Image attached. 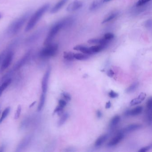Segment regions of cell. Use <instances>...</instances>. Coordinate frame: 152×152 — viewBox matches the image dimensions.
Masks as SVG:
<instances>
[{"instance_id": "1", "label": "cell", "mask_w": 152, "mask_h": 152, "mask_svg": "<svg viewBox=\"0 0 152 152\" xmlns=\"http://www.w3.org/2000/svg\"><path fill=\"white\" fill-rule=\"evenodd\" d=\"M31 15V11H27L12 22L6 30V33L7 35L14 36L17 35L30 18Z\"/></svg>"}, {"instance_id": "2", "label": "cell", "mask_w": 152, "mask_h": 152, "mask_svg": "<svg viewBox=\"0 0 152 152\" xmlns=\"http://www.w3.org/2000/svg\"><path fill=\"white\" fill-rule=\"evenodd\" d=\"M50 7V5L47 3L39 8L30 17L25 28V31L27 32L33 29L45 14L48 11Z\"/></svg>"}, {"instance_id": "3", "label": "cell", "mask_w": 152, "mask_h": 152, "mask_svg": "<svg viewBox=\"0 0 152 152\" xmlns=\"http://www.w3.org/2000/svg\"><path fill=\"white\" fill-rule=\"evenodd\" d=\"M71 22L72 21L71 19H70V18H67L66 19L60 21L54 24L50 28L47 35V37L45 40L44 43V45H48L52 43L54 39L57 35L60 30L62 29V28L65 27L68 25H70Z\"/></svg>"}, {"instance_id": "4", "label": "cell", "mask_w": 152, "mask_h": 152, "mask_svg": "<svg viewBox=\"0 0 152 152\" xmlns=\"http://www.w3.org/2000/svg\"><path fill=\"white\" fill-rule=\"evenodd\" d=\"M42 49L39 53L40 57L48 58L54 56L57 53L58 45L56 43H50Z\"/></svg>"}, {"instance_id": "5", "label": "cell", "mask_w": 152, "mask_h": 152, "mask_svg": "<svg viewBox=\"0 0 152 152\" xmlns=\"http://www.w3.org/2000/svg\"><path fill=\"white\" fill-rule=\"evenodd\" d=\"M44 28H40L39 29L34 32L31 35L25 39V43L26 44L30 45L35 43L36 41L39 40L41 37L44 31Z\"/></svg>"}, {"instance_id": "6", "label": "cell", "mask_w": 152, "mask_h": 152, "mask_svg": "<svg viewBox=\"0 0 152 152\" xmlns=\"http://www.w3.org/2000/svg\"><path fill=\"white\" fill-rule=\"evenodd\" d=\"M14 56V52L12 50H8V52L2 60L1 66L0 67V73L4 72V71L10 65Z\"/></svg>"}, {"instance_id": "7", "label": "cell", "mask_w": 152, "mask_h": 152, "mask_svg": "<svg viewBox=\"0 0 152 152\" xmlns=\"http://www.w3.org/2000/svg\"><path fill=\"white\" fill-rule=\"evenodd\" d=\"M31 51L28 52L19 61H18L16 62V64L14 65L13 70H18V69L23 66L31 58Z\"/></svg>"}, {"instance_id": "8", "label": "cell", "mask_w": 152, "mask_h": 152, "mask_svg": "<svg viewBox=\"0 0 152 152\" xmlns=\"http://www.w3.org/2000/svg\"><path fill=\"white\" fill-rule=\"evenodd\" d=\"M51 69L50 67H49L47 69V71H45L44 75L43 77L42 81H41V89L43 93L46 94L47 90H48V84L49 79L50 76Z\"/></svg>"}, {"instance_id": "9", "label": "cell", "mask_w": 152, "mask_h": 152, "mask_svg": "<svg viewBox=\"0 0 152 152\" xmlns=\"http://www.w3.org/2000/svg\"><path fill=\"white\" fill-rule=\"evenodd\" d=\"M83 3L81 1L75 0L74 1L69 4L66 8V11L68 12H73L80 9L83 6Z\"/></svg>"}, {"instance_id": "10", "label": "cell", "mask_w": 152, "mask_h": 152, "mask_svg": "<svg viewBox=\"0 0 152 152\" xmlns=\"http://www.w3.org/2000/svg\"><path fill=\"white\" fill-rule=\"evenodd\" d=\"M124 136V134L119 131L118 132L117 134L109 141L108 144V146L109 147L115 146L123 139Z\"/></svg>"}, {"instance_id": "11", "label": "cell", "mask_w": 152, "mask_h": 152, "mask_svg": "<svg viewBox=\"0 0 152 152\" xmlns=\"http://www.w3.org/2000/svg\"><path fill=\"white\" fill-rule=\"evenodd\" d=\"M31 139V136H28L25 137L18 145L16 152H20L26 148L27 146L30 144Z\"/></svg>"}, {"instance_id": "12", "label": "cell", "mask_w": 152, "mask_h": 152, "mask_svg": "<svg viewBox=\"0 0 152 152\" xmlns=\"http://www.w3.org/2000/svg\"><path fill=\"white\" fill-rule=\"evenodd\" d=\"M141 127L142 126L140 124H134L129 125L120 131L125 134L126 133H130V132H132L136 130H139L140 128H141Z\"/></svg>"}, {"instance_id": "13", "label": "cell", "mask_w": 152, "mask_h": 152, "mask_svg": "<svg viewBox=\"0 0 152 152\" xmlns=\"http://www.w3.org/2000/svg\"><path fill=\"white\" fill-rule=\"evenodd\" d=\"M68 0H60L50 10L51 14H55L60 10Z\"/></svg>"}, {"instance_id": "14", "label": "cell", "mask_w": 152, "mask_h": 152, "mask_svg": "<svg viewBox=\"0 0 152 152\" xmlns=\"http://www.w3.org/2000/svg\"><path fill=\"white\" fill-rule=\"evenodd\" d=\"M142 110H143V107L141 106H138L131 110L126 111L124 113V115L126 117L130 116H135L141 113Z\"/></svg>"}, {"instance_id": "15", "label": "cell", "mask_w": 152, "mask_h": 152, "mask_svg": "<svg viewBox=\"0 0 152 152\" xmlns=\"http://www.w3.org/2000/svg\"><path fill=\"white\" fill-rule=\"evenodd\" d=\"M146 94L144 92L140 93L137 97L133 99L130 103V105L131 106L136 105L140 104L145 99Z\"/></svg>"}, {"instance_id": "16", "label": "cell", "mask_w": 152, "mask_h": 152, "mask_svg": "<svg viewBox=\"0 0 152 152\" xmlns=\"http://www.w3.org/2000/svg\"><path fill=\"white\" fill-rule=\"evenodd\" d=\"M74 50L78 51H80L82 52L83 53L85 54H88V55H91L93 54V53L91 52L89 48H87L84 45H77L74 48Z\"/></svg>"}, {"instance_id": "17", "label": "cell", "mask_w": 152, "mask_h": 152, "mask_svg": "<svg viewBox=\"0 0 152 152\" xmlns=\"http://www.w3.org/2000/svg\"><path fill=\"white\" fill-rule=\"evenodd\" d=\"M120 119H121V117L118 115L115 116L113 118V119L111 121L109 125L110 129L111 130H114L119 123Z\"/></svg>"}, {"instance_id": "18", "label": "cell", "mask_w": 152, "mask_h": 152, "mask_svg": "<svg viewBox=\"0 0 152 152\" xmlns=\"http://www.w3.org/2000/svg\"><path fill=\"white\" fill-rule=\"evenodd\" d=\"M106 47L105 45H94L89 48V49L91 50L93 54L102 51Z\"/></svg>"}, {"instance_id": "19", "label": "cell", "mask_w": 152, "mask_h": 152, "mask_svg": "<svg viewBox=\"0 0 152 152\" xmlns=\"http://www.w3.org/2000/svg\"><path fill=\"white\" fill-rule=\"evenodd\" d=\"M12 82V79L10 78H9L8 79H6L5 81L2 83L1 86H0V96H1L3 91L5 90L7 87L9 86V85Z\"/></svg>"}, {"instance_id": "20", "label": "cell", "mask_w": 152, "mask_h": 152, "mask_svg": "<svg viewBox=\"0 0 152 152\" xmlns=\"http://www.w3.org/2000/svg\"><path fill=\"white\" fill-rule=\"evenodd\" d=\"M107 138H108L107 135H103L101 136L96 140V143H95V146L96 147H99V146H101L107 139Z\"/></svg>"}, {"instance_id": "21", "label": "cell", "mask_w": 152, "mask_h": 152, "mask_svg": "<svg viewBox=\"0 0 152 152\" xmlns=\"http://www.w3.org/2000/svg\"><path fill=\"white\" fill-rule=\"evenodd\" d=\"M75 59H77L78 60H85L88 59L89 58V55L85 54L75 53L74 54Z\"/></svg>"}, {"instance_id": "22", "label": "cell", "mask_w": 152, "mask_h": 152, "mask_svg": "<svg viewBox=\"0 0 152 152\" xmlns=\"http://www.w3.org/2000/svg\"><path fill=\"white\" fill-rule=\"evenodd\" d=\"M45 93H42L41 96L40 100L39 103L38 107V111L40 112L43 109L44 105L45 102Z\"/></svg>"}, {"instance_id": "23", "label": "cell", "mask_w": 152, "mask_h": 152, "mask_svg": "<svg viewBox=\"0 0 152 152\" xmlns=\"http://www.w3.org/2000/svg\"><path fill=\"white\" fill-rule=\"evenodd\" d=\"M68 117H69V114L67 113H65L63 114L62 115L61 117L59 119L58 123V126L60 127L63 125L66 121Z\"/></svg>"}, {"instance_id": "24", "label": "cell", "mask_w": 152, "mask_h": 152, "mask_svg": "<svg viewBox=\"0 0 152 152\" xmlns=\"http://www.w3.org/2000/svg\"><path fill=\"white\" fill-rule=\"evenodd\" d=\"M138 85H139L138 82H135L133 83L131 85L128 87V88H127L126 91V92L127 93H130L134 92L137 89Z\"/></svg>"}, {"instance_id": "25", "label": "cell", "mask_w": 152, "mask_h": 152, "mask_svg": "<svg viewBox=\"0 0 152 152\" xmlns=\"http://www.w3.org/2000/svg\"><path fill=\"white\" fill-rule=\"evenodd\" d=\"M74 54L71 52H64L63 53V57L66 60L71 61L74 60Z\"/></svg>"}, {"instance_id": "26", "label": "cell", "mask_w": 152, "mask_h": 152, "mask_svg": "<svg viewBox=\"0 0 152 152\" xmlns=\"http://www.w3.org/2000/svg\"><path fill=\"white\" fill-rule=\"evenodd\" d=\"M117 15V14L116 13H113L111 14L110 15L107 16V17H106L105 18V19L103 20V21L102 22V24H104V23H105L109 22L112 21V20H113L114 19H115V18H116Z\"/></svg>"}, {"instance_id": "27", "label": "cell", "mask_w": 152, "mask_h": 152, "mask_svg": "<svg viewBox=\"0 0 152 152\" xmlns=\"http://www.w3.org/2000/svg\"><path fill=\"white\" fill-rule=\"evenodd\" d=\"M10 108L9 107H7L4 110V111L2 113V115H1V118H0V124L7 117L9 113L10 112Z\"/></svg>"}, {"instance_id": "28", "label": "cell", "mask_w": 152, "mask_h": 152, "mask_svg": "<svg viewBox=\"0 0 152 152\" xmlns=\"http://www.w3.org/2000/svg\"><path fill=\"white\" fill-rule=\"evenodd\" d=\"M88 43L90 44L101 45L102 43V39H92L88 41Z\"/></svg>"}, {"instance_id": "29", "label": "cell", "mask_w": 152, "mask_h": 152, "mask_svg": "<svg viewBox=\"0 0 152 152\" xmlns=\"http://www.w3.org/2000/svg\"><path fill=\"white\" fill-rule=\"evenodd\" d=\"M100 2L97 1H93L92 4L90 5L89 7V10L91 11H93V10H96V9H98L100 5Z\"/></svg>"}, {"instance_id": "30", "label": "cell", "mask_w": 152, "mask_h": 152, "mask_svg": "<svg viewBox=\"0 0 152 152\" xmlns=\"http://www.w3.org/2000/svg\"><path fill=\"white\" fill-rule=\"evenodd\" d=\"M151 1V0H139L136 2V7H140V6H143Z\"/></svg>"}, {"instance_id": "31", "label": "cell", "mask_w": 152, "mask_h": 152, "mask_svg": "<svg viewBox=\"0 0 152 152\" xmlns=\"http://www.w3.org/2000/svg\"><path fill=\"white\" fill-rule=\"evenodd\" d=\"M21 111H22V107H21V106L19 105L18 106L16 113H15V115H14V119H17L19 118L20 114H21Z\"/></svg>"}, {"instance_id": "32", "label": "cell", "mask_w": 152, "mask_h": 152, "mask_svg": "<svg viewBox=\"0 0 152 152\" xmlns=\"http://www.w3.org/2000/svg\"><path fill=\"white\" fill-rule=\"evenodd\" d=\"M114 35L112 34V33H108L105 34L104 38L105 39L108 40L110 41H111L114 39Z\"/></svg>"}, {"instance_id": "33", "label": "cell", "mask_w": 152, "mask_h": 152, "mask_svg": "<svg viewBox=\"0 0 152 152\" xmlns=\"http://www.w3.org/2000/svg\"><path fill=\"white\" fill-rule=\"evenodd\" d=\"M62 96H63V98L67 101H70L71 100V96L69 93L65 92H63L62 93Z\"/></svg>"}, {"instance_id": "34", "label": "cell", "mask_w": 152, "mask_h": 152, "mask_svg": "<svg viewBox=\"0 0 152 152\" xmlns=\"http://www.w3.org/2000/svg\"><path fill=\"white\" fill-rule=\"evenodd\" d=\"M152 149V145H149V146H146V147H143L142 148L140 149L139 152H146Z\"/></svg>"}, {"instance_id": "35", "label": "cell", "mask_w": 152, "mask_h": 152, "mask_svg": "<svg viewBox=\"0 0 152 152\" xmlns=\"http://www.w3.org/2000/svg\"><path fill=\"white\" fill-rule=\"evenodd\" d=\"M109 96L110 97L112 98H117V97L118 96V94L117 92H114L113 91H111L109 93Z\"/></svg>"}, {"instance_id": "36", "label": "cell", "mask_w": 152, "mask_h": 152, "mask_svg": "<svg viewBox=\"0 0 152 152\" xmlns=\"http://www.w3.org/2000/svg\"><path fill=\"white\" fill-rule=\"evenodd\" d=\"M152 98H149L147 103V110L152 109Z\"/></svg>"}, {"instance_id": "37", "label": "cell", "mask_w": 152, "mask_h": 152, "mask_svg": "<svg viewBox=\"0 0 152 152\" xmlns=\"http://www.w3.org/2000/svg\"><path fill=\"white\" fill-rule=\"evenodd\" d=\"M7 52H8V50H7V52H6V50H5L0 53V64L2 62V60L5 56V54H6Z\"/></svg>"}, {"instance_id": "38", "label": "cell", "mask_w": 152, "mask_h": 152, "mask_svg": "<svg viewBox=\"0 0 152 152\" xmlns=\"http://www.w3.org/2000/svg\"><path fill=\"white\" fill-rule=\"evenodd\" d=\"M66 105V102L65 100H59L58 101V105L60 106L62 108H64Z\"/></svg>"}, {"instance_id": "39", "label": "cell", "mask_w": 152, "mask_h": 152, "mask_svg": "<svg viewBox=\"0 0 152 152\" xmlns=\"http://www.w3.org/2000/svg\"><path fill=\"white\" fill-rule=\"evenodd\" d=\"M144 25L146 28H151V27H152V21H151V19H149V20H147V21H146L145 22Z\"/></svg>"}, {"instance_id": "40", "label": "cell", "mask_w": 152, "mask_h": 152, "mask_svg": "<svg viewBox=\"0 0 152 152\" xmlns=\"http://www.w3.org/2000/svg\"><path fill=\"white\" fill-rule=\"evenodd\" d=\"M107 75L109 77H113L114 75V72L112 69H109L107 72Z\"/></svg>"}, {"instance_id": "41", "label": "cell", "mask_w": 152, "mask_h": 152, "mask_svg": "<svg viewBox=\"0 0 152 152\" xmlns=\"http://www.w3.org/2000/svg\"><path fill=\"white\" fill-rule=\"evenodd\" d=\"M96 115L97 117L99 118H100L102 117V114L100 111L98 110V111L97 112Z\"/></svg>"}, {"instance_id": "42", "label": "cell", "mask_w": 152, "mask_h": 152, "mask_svg": "<svg viewBox=\"0 0 152 152\" xmlns=\"http://www.w3.org/2000/svg\"><path fill=\"white\" fill-rule=\"evenodd\" d=\"M111 107V103L110 101H109L106 104L105 108L106 109H110Z\"/></svg>"}, {"instance_id": "43", "label": "cell", "mask_w": 152, "mask_h": 152, "mask_svg": "<svg viewBox=\"0 0 152 152\" xmlns=\"http://www.w3.org/2000/svg\"><path fill=\"white\" fill-rule=\"evenodd\" d=\"M76 150H74V149L71 148H70L67 149H66V150H65L66 152H74Z\"/></svg>"}, {"instance_id": "44", "label": "cell", "mask_w": 152, "mask_h": 152, "mask_svg": "<svg viewBox=\"0 0 152 152\" xmlns=\"http://www.w3.org/2000/svg\"><path fill=\"white\" fill-rule=\"evenodd\" d=\"M35 102H33V103H32V104L31 105H30V108H31V107H32V106H34V105H35Z\"/></svg>"}, {"instance_id": "45", "label": "cell", "mask_w": 152, "mask_h": 152, "mask_svg": "<svg viewBox=\"0 0 152 152\" xmlns=\"http://www.w3.org/2000/svg\"><path fill=\"white\" fill-rule=\"evenodd\" d=\"M112 0H104V2H109V1H111Z\"/></svg>"}, {"instance_id": "46", "label": "cell", "mask_w": 152, "mask_h": 152, "mask_svg": "<svg viewBox=\"0 0 152 152\" xmlns=\"http://www.w3.org/2000/svg\"><path fill=\"white\" fill-rule=\"evenodd\" d=\"M1 17H2V16H1V14H0V19L1 18Z\"/></svg>"}]
</instances>
